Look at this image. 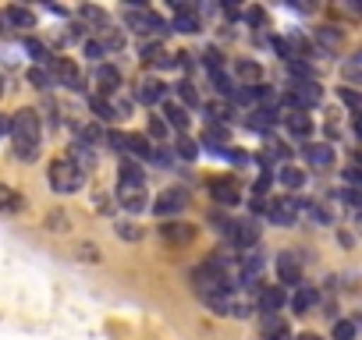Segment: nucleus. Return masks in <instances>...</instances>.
Listing matches in <instances>:
<instances>
[{"mask_svg":"<svg viewBox=\"0 0 362 340\" xmlns=\"http://www.w3.org/2000/svg\"><path fill=\"white\" fill-rule=\"evenodd\" d=\"M64 159H71V163H75V166L82 170V174H86V170H93V166H96V152H93V149H89L86 142H75V145H71V152H68Z\"/></svg>","mask_w":362,"mask_h":340,"instance_id":"2eb2a0df","label":"nucleus"},{"mask_svg":"<svg viewBox=\"0 0 362 340\" xmlns=\"http://www.w3.org/2000/svg\"><path fill=\"white\" fill-rule=\"evenodd\" d=\"M259 75H263V71H259L256 61H242V64H238V78H242V82H256Z\"/></svg>","mask_w":362,"mask_h":340,"instance_id":"473e14b6","label":"nucleus"},{"mask_svg":"<svg viewBox=\"0 0 362 340\" xmlns=\"http://www.w3.org/2000/svg\"><path fill=\"white\" fill-rule=\"evenodd\" d=\"M4 22H8L11 29H33V25H36V15H33L29 8H8V11H4Z\"/></svg>","mask_w":362,"mask_h":340,"instance_id":"aec40b11","label":"nucleus"},{"mask_svg":"<svg viewBox=\"0 0 362 340\" xmlns=\"http://www.w3.org/2000/svg\"><path fill=\"white\" fill-rule=\"evenodd\" d=\"M177 92H181V99H185V103H196V85L192 82H181Z\"/></svg>","mask_w":362,"mask_h":340,"instance_id":"58836bf2","label":"nucleus"},{"mask_svg":"<svg viewBox=\"0 0 362 340\" xmlns=\"http://www.w3.org/2000/svg\"><path fill=\"white\" fill-rule=\"evenodd\" d=\"M277 181H281L284 188H302V185H305V170H298V166H281V170H277Z\"/></svg>","mask_w":362,"mask_h":340,"instance_id":"b1692460","label":"nucleus"},{"mask_svg":"<svg viewBox=\"0 0 362 340\" xmlns=\"http://www.w3.org/2000/svg\"><path fill=\"white\" fill-rule=\"evenodd\" d=\"M128 152H135V156L149 159V156H153V145H149V138H146V135H128Z\"/></svg>","mask_w":362,"mask_h":340,"instance_id":"c85d7f7f","label":"nucleus"},{"mask_svg":"<svg viewBox=\"0 0 362 340\" xmlns=\"http://www.w3.org/2000/svg\"><path fill=\"white\" fill-rule=\"evenodd\" d=\"M291 308H295L298 315L313 312V308H316V291H313V287H295V294H291Z\"/></svg>","mask_w":362,"mask_h":340,"instance_id":"4be33fe9","label":"nucleus"},{"mask_svg":"<svg viewBox=\"0 0 362 340\" xmlns=\"http://www.w3.org/2000/svg\"><path fill=\"white\" fill-rule=\"evenodd\" d=\"M298 340H323V336H316V333H302Z\"/></svg>","mask_w":362,"mask_h":340,"instance_id":"c03bdc74","label":"nucleus"},{"mask_svg":"<svg viewBox=\"0 0 362 340\" xmlns=\"http://www.w3.org/2000/svg\"><path fill=\"white\" fill-rule=\"evenodd\" d=\"M267 340H291L288 329H277V333H267Z\"/></svg>","mask_w":362,"mask_h":340,"instance_id":"37998d69","label":"nucleus"},{"mask_svg":"<svg viewBox=\"0 0 362 340\" xmlns=\"http://www.w3.org/2000/svg\"><path fill=\"white\" fill-rule=\"evenodd\" d=\"M235 245H242V248H249V245H256L259 241V224L256 220H238V224H231V234H228Z\"/></svg>","mask_w":362,"mask_h":340,"instance_id":"9b49d317","label":"nucleus"},{"mask_svg":"<svg viewBox=\"0 0 362 340\" xmlns=\"http://www.w3.org/2000/svg\"><path fill=\"white\" fill-rule=\"evenodd\" d=\"M163 124H167V128H177V131H185V128H189L185 107H177V103H167V99H163Z\"/></svg>","mask_w":362,"mask_h":340,"instance_id":"a211bd4d","label":"nucleus"},{"mask_svg":"<svg viewBox=\"0 0 362 340\" xmlns=\"http://www.w3.org/2000/svg\"><path fill=\"white\" fill-rule=\"evenodd\" d=\"M25 78H29V82H33L36 89H50V85H54V82H50V71H47L43 64H36V68H29V75H25Z\"/></svg>","mask_w":362,"mask_h":340,"instance_id":"2f4dec72","label":"nucleus"},{"mask_svg":"<svg viewBox=\"0 0 362 340\" xmlns=\"http://www.w3.org/2000/svg\"><path fill=\"white\" fill-rule=\"evenodd\" d=\"M344 75H348V82H358V75H362V54H351V57H348Z\"/></svg>","mask_w":362,"mask_h":340,"instance_id":"72a5a7b5","label":"nucleus"},{"mask_svg":"<svg viewBox=\"0 0 362 340\" xmlns=\"http://www.w3.org/2000/svg\"><path fill=\"white\" fill-rule=\"evenodd\" d=\"M82 50H86V57H89V61H103V57H107V50H103V43H100V40H86V47H82Z\"/></svg>","mask_w":362,"mask_h":340,"instance_id":"f704fd0d","label":"nucleus"},{"mask_svg":"<svg viewBox=\"0 0 362 340\" xmlns=\"http://www.w3.org/2000/svg\"><path fill=\"white\" fill-rule=\"evenodd\" d=\"M267 213H270V220H274L277 227H295V220H298V213H302V202H298L295 195H277V199L267 206Z\"/></svg>","mask_w":362,"mask_h":340,"instance_id":"423d86ee","label":"nucleus"},{"mask_svg":"<svg viewBox=\"0 0 362 340\" xmlns=\"http://www.w3.org/2000/svg\"><path fill=\"white\" fill-rule=\"evenodd\" d=\"M142 57H146V64H156V68H163V64H170L167 61V54H163V47L160 43H149L146 50H142Z\"/></svg>","mask_w":362,"mask_h":340,"instance_id":"7c9ffc66","label":"nucleus"},{"mask_svg":"<svg viewBox=\"0 0 362 340\" xmlns=\"http://www.w3.org/2000/svg\"><path fill=\"white\" fill-rule=\"evenodd\" d=\"M274 121H277V110H270V107H259L256 114H249V128H256V131H267Z\"/></svg>","mask_w":362,"mask_h":340,"instance_id":"a878e982","label":"nucleus"},{"mask_svg":"<svg viewBox=\"0 0 362 340\" xmlns=\"http://www.w3.org/2000/svg\"><path fill=\"white\" fill-rule=\"evenodd\" d=\"M117 234H121L124 241H139V238H142V231L132 227V224H117Z\"/></svg>","mask_w":362,"mask_h":340,"instance_id":"4c0bfd02","label":"nucleus"},{"mask_svg":"<svg viewBox=\"0 0 362 340\" xmlns=\"http://www.w3.org/2000/svg\"><path fill=\"white\" fill-rule=\"evenodd\" d=\"M163 96H167V85H163V82H156V78L142 82V85H139V92H135V99H139V103H163Z\"/></svg>","mask_w":362,"mask_h":340,"instance_id":"dca6fc26","label":"nucleus"},{"mask_svg":"<svg viewBox=\"0 0 362 340\" xmlns=\"http://www.w3.org/2000/svg\"><path fill=\"white\" fill-rule=\"evenodd\" d=\"M160 238L170 241V245H185V241L196 238V227H189V224H163L160 227Z\"/></svg>","mask_w":362,"mask_h":340,"instance_id":"ddd939ff","label":"nucleus"},{"mask_svg":"<svg viewBox=\"0 0 362 340\" xmlns=\"http://www.w3.org/2000/svg\"><path fill=\"white\" fill-rule=\"evenodd\" d=\"M344 181H348V185H358V166H348V170H344Z\"/></svg>","mask_w":362,"mask_h":340,"instance_id":"79ce46f5","label":"nucleus"},{"mask_svg":"<svg viewBox=\"0 0 362 340\" xmlns=\"http://www.w3.org/2000/svg\"><path fill=\"white\" fill-rule=\"evenodd\" d=\"M214 199H217V202H224V206H235V202L242 199V188H238L231 178H224V181H214Z\"/></svg>","mask_w":362,"mask_h":340,"instance_id":"f3484780","label":"nucleus"},{"mask_svg":"<svg viewBox=\"0 0 362 340\" xmlns=\"http://www.w3.org/2000/svg\"><path fill=\"white\" fill-rule=\"evenodd\" d=\"M274 266H277V280H281V284L302 287V266H298V255H295V252H281Z\"/></svg>","mask_w":362,"mask_h":340,"instance_id":"6e6552de","label":"nucleus"},{"mask_svg":"<svg viewBox=\"0 0 362 340\" xmlns=\"http://www.w3.org/2000/svg\"><path fill=\"white\" fill-rule=\"evenodd\" d=\"M284 301H288V298H284V291H281V287H263V291H259V298H256V305H259V312H263V315H277V312L284 308Z\"/></svg>","mask_w":362,"mask_h":340,"instance_id":"f8f14e48","label":"nucleus"},{"mask_svg":"<svg viewBox=\"0 0 362 340\" xmlns=\"http://www.w3.org/2000/svg\"><path fill=\"white\" fill-rule=\"evenodd\" d=\"M358 336V326L351 319H334V340H355Z\"/></svg>","mask_w":362,"mask_h":340,"instance_id":"c756f323","label":"nucleus"},{"mask_svg":"<svg viewBox=\"0 0 362 340\" xmlns=\"http://www.w3.org/2000/svg\"><path fill=\"white\" fill-rule=\"evenodd\" d=\"M117 199H121V206L128 210V213H142L146 210V185H121L117 188Z\"/></svg>","mask_w":362,"mask_h":340,"instance_id":"9d476101","label":"nucleus"},{"mask_svg":"<svg viewBox=\"0 0 362 340\" xmlns=\"http://www.w3.org/2000/svg\"><path fill=\"white\" fill-rule=\"evenodd\" d=\"M47 71H50V82H54V85H64V89H71V92H78V89L86 85L82 71H78L68 57H50Z\"/></svg>","mask_w":362,"mask_h":340,"instance_id":"7ed1b4c3","label":"nucleus"},{"mask_svg":"<svg viewBox=\"0 0 362 340\" xmlns=\"http://www.w3.org/2000/svg\"><path fill=\"white\" fill-rule=\"evenodd\" d=\"M22 210V195L8 185H0V213H18Z\"/></svg>","mask_w":362,"mask_h":340,"instance_id":"393cba45","label":"nucleus"},{"mask_svg":"<svg viewBox=\"0 0 362 340\" xmlns=\"http://www.w3.org/2000/svg\"><path fill=\"white\" fill-rule=\"evenodd\" d=\"M334 145H327V142H313V145H305V163L309 166H316V170H330L334 166Z\"/></svg>","mask_w":362,"mask_h":340,"instance_id":"1a4fd4ad","label":"nucleus"},{"mask_svg":"<svg viewBox=\"0 0 362 340\" xmlns=\"http://www.w3.org/2000/svg\"><path fill=\"white\" fill-rule=\"evenodd\" d=\"M149 135L160 138V142H167V124H163L160 117H153V121H149Z\"/></svg>","mask_w":362,"mask_h":340,"instance_id":"e433bc0d","label":"nucleus"},{"mask_svg":"<svg viewBox=\"0 0 362 340\" xmlns=\"http://www.w3.org/2000/svg\"><path fill=\"white\" fill-rule=\"evenodd\" d=\"M8 135L15 138V152L22 159H36L40 156V138H43V128H40V114L36 110H18L11 121H8Z\"/></svg>","mask_w":362,"mask_h":340,"instance_id":"f257e3e1","label":"nucleus"},{"mask_svg":"<svg viewBox=\"0 0 362 340\" xmlns=\"http://www.w3.org/2000/svg\"><path fill=\"white\" fill-rule=\"evenodd\" d=\"M341 99L348 103V110H351V114H358V107H362V103H358V96H355L351 89H341Z\"/></svg>","mask_w":362,"mask_h":340,"instance_id":"ea45409f","label":"nucleus"},{"mask_svg":"<svg viewBox=\"0 0 362 340\" xmlns=\"http://www.w3.org/2000/svg\"><path fill=\"white\" fill-rule=\"evenodd\" d=\"M96 82H100L103 92H114V89L121 85V71H117L114 64H100V68H96Z\"/></svg>","mask_w":362,"mask_h":340,"instance_id":"5701e85b","label":"nucleus"},{"mask_svg":"<svg viewBox=\"0 0 362 340\" xmlns=\"http://www.w3.org/2000/svg\"><path fill=\"white\" fill-rule=\"evenodd\" d=\"M86 185V174H82V170L71 163V159H54L50 163V188L54 192H61V195H71V192H78Z\"/></svg>","mask_w":362,"mask_h":340,"instance_id":"f03ea898","label":"nucleus"},{"mask_svg":"<svg viewBox=\"0 0 362 340\" xmlns=\"http://www.w3.org/2000/svg\"><path fill=\"white\" fill-rule=\"evenodd\" d=\"M177 152L185 156V159H196V152H199V145L192 142V138H177Z\"/></svg>","mask_w":362,"mask_h":340,"instance_id":"c9c22d12","label":"nucleus"},{"mask_svg":"<svg viewBox=\"0 0 362 340\" xmlns=\"http://www.w3.org/2000/svg\"><path fill=\"white\" fill-rule=\"evenodd\" d=\"M323 99V92H320V85L316 82H291V92L284 96V107H291V110H313L316 103Z\"/></svg>","mask_w":362,"mask_h":340,"instance_id":"20e7f679","label":"nucleus"},{"mask_svg":"<svg viewBox=\"0 0 362 340\" xmlns=\"http://www.w3.org/2000/svg\"><path fill=\"white\" fill-rule=\"evenodd\" d=\"M316 47H320V54H334L341 47V32L330 29V25H320L316 29Z\"/></svg>","mask_w":362,"mask_h":340,"instance_id":"412c9836","label":"nucleus"},{"mask_svg":"<svg viewBox=\"0 0 362 340\" xmlns=\"http://www.w3.org/2000/svg\"><path fill=\"white\" fill-rule=\"evenodd\" d=\"M124 22H128V29H135V32H142V36H153V32H167V25H163V18L160 15H153V11H146V8H124Z\"/></svg>","mask_w":362,"mask_h":340,"instance_id":"39448f33","label":"nucleus"},{"mask_svg":"<svg viewBox=\"0 0 362 340\" xmlns=\"http://www.w3.org/2000/svg\"><path fill=\"white\" fill-rule=\"evenodd\" d=\"M177 8V18H174V29L177 32H199V18L189 4H174Z\"/></svg>","mask_w":362,"mask_h":340,"instance_id":"6ab92c4d","label":"nucleus"},{"mask_svg":"<svg viewBox=\"0 0 362 340\" xmlns=\"http://www.w3.org/2000/svg\"><path fill=\"white\" fill-rule=\"evenodd\" d=\"M121 185H146V174L139 163H121Z\"/></svg>","mask_w":362,"mask_h":340,"instance_id":"cd10ccee","label":"nucleus"},{"mask_svg":"<svg viewBox=\"0 0 362 340\" xmlns=\"http://www.w3.org/2000/svg\"><path fill=\"white\" fill-rule=\"evenodd\" d=\"M337 199H341L344 206H358V192H355V188H341V192H337Z\"/></svg>","mask_w":362,"mask_h":340,"instance_id":"a19ab883","label":"nucleus"},{"mask_svg":"<svg viewBox=\"0 0 362 340\" xmlns=\"http://www.w3.org/2000/svg\"><path fill=\"white\" fill-rule=\"evenodd\" d=\"M284 124H288V131H291L295 138H302V142L313 135V117H309V114H302V110H291V114L284 117Z\"/></svg>","mask_w":362,"mask_h":340,"instance_id":"4468645a","label":"nucleus"},{"mask_svg":"<svg viewBox=\"0 0 362 340\" xmlns=\"http://www.w3.org/2000/svg\"><path fill=\"white\" fill-rule=\"evenodd\" d=\"M189 206V192L185 188H167L156 202H153V213L156 217H174V213H181Z\"/></svg>","mask_w":362,"mask_h":340,"instance_id":"0eeeda50","label":"nucleus"},{"mask_svg":"<svg viewBox=\"0 0 362 340\" xmlns=\"http://www.w3.org/2000/svg\"><path fill=\"white\" fill-rule=\"evenodd\" d=\"M22 47H25V50H29V54L36 57V64H43V68L50 64V47H47V43H40V40H33V36H29V40H25Z\"/></svg>","mask_w":362,"mask_h":340,"instance_id":"bb28decb","label":"nucleus"}]
</instances>
